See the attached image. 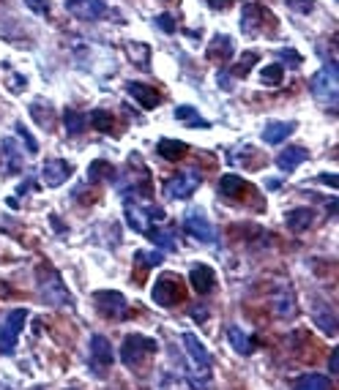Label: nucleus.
<instances>
[{"instance_id":"e433bc0d","label":"nucleus","mask_w":339,"mask_h":390,"mask_svg":"<svg viewBox=\"0 0 339 390\" xmlns=\"http://www.w3.org/2000/svg\"><path fill=\"white\" fill-rule=\"evenodd\" d=\"M285 3H287V8L296 11V14H312V11H315V0H285Z\"/></svg>"},{"instance_id":"37998d69","label":"nucleus","mask_w":339,"mask_h":390,"mask_svg":"<svg viewBox=\"0 0 339 390\" xmlns=\"http://www.w3.org/2000/svg\"><path fill=\"white\" fill-rule=\"evenodd\" d=\"M230 3H233V0H206V6H211V8H216V11L225 8V6H230Z\"/></svg>"},{"instance_id":"9d476101","label":"nucleus","mask_w":339,"mask_h":390,"mask_svg":"<svg viewBox=\"0 0 339 390\" xmlns=\"http://www.w3.org/2000/svg\"><path fill=\"white\" fill-rule=\"evenodd\" d=\"M184 229H186L189 238L200 240V243L219 246V232H216V226H213L206 216H200V213H189V216H184Z\"/></svg>"},{"instance_id":"f704fd0d","label":"nucleus","mask_w":339,"mask_h":390,"mask_svg":"<svg viewBox=\"0 0 339 390\" xmlns=\"http://www.w3.org/2000/svg\"><path fill=\"white\" fill-rule=\"evenodd\" d=\"M148 238L153 240V243H156V246L167 248V251H172V248H175V243H172V235L162 232V229H153V226H150V229H148Z\"/></svg>"},{"instance_id":"5701e85b","label":"nucleus","mask_w":339,"mask_h":390,"mask_svg":"<svg viewBox=\"0 0 339 390\" xmlns=\"http://www.w3.org/2000/svg\"><path fill=\"white\" fill-rule=\"evenodd\" d=\"M124 216H126L129 229H134V232H140V235H148L150 219H148V213H145L143 207H137V205H131V202H126V210H124Z\"/></svg>"},{"instance_id":"f3484780","label":"nucleus","mask_w":339,"mask_h":390,"mask_svg":"<svg viewBox=\"0 0 339 390\" xmlns=\"http://www.w3.org/2000/svg\"><path fill=\"white\" fill-rule=\"evenodd\" d=\"M189 284L194 292L208 295V292H213V287H216V273H213L208 265H194L189 270Z\"/></svg>"},{"instance_id":"4468645a","label":"nucleus","mask_w":339,"mask_h":390,"mask_svg":"<svg viewBox=\"0 0 339 390\" xmlns=\"http://www.w3.org/2000/svg\"><path fill=\"white\" fill-rule=\"evenodd\" d=\"M126 90H129V96L140 104L143 109H156L159 102H162V96H159V90H156V87H150V85H145V83H137V80H134V83H129Z\"/></svg>"},{"instance_id":"cd10ccee","label":"nucleus","mask_w":339,"mask_h":390,"mask_svg":"<svg viewBox=\"0 0 339 390\" xmlns=\"http://www.w3.org/2000/svg\"><path fill=\"white\" fill-rule=\"evenodd\" d=\"M126 55L131 58V63H134V66H140V68H148V63H150V47H148V44L129 42L126 44Z\"/></svg>"},{"instance_id":"473e14b6","label":"nucleus","mask_w":339,"mask_h":390,"mask_svg":"<svg viewBox=\"0 0 339 390\" xmlns=\"http://www.w3.org/2000/svg\"><path fill=\"white\" fill-rule=\"evenodd\" d=\"M162 260H165L162 251H137V254H134V262H137V265H145V267L159 265Z\"/></svg>"},{"instance_id":"b1692460","label":"nucleus","mask_w":339,"mask_h":390,"mask_svg":"<svg viewBox=\"0 0 339 390\" xmlns=\"http://www.w3.org/2000/svg\"><path fill=\"white\" fill-rule=\"evenodd\" d=\"M293 390H334L328 374H304L293 382Z\"/></svg>"},{"instance_id":"7ed1b4c3","label":"nucleus","mask_w":339,"mask_h":390,"mask_svg":"<svg viewBox=\"0 0 339 390\" xmlns=\"http://www.w3.org/2000/svg\"><path fill=\"white\" fill-rule=\"evenodd\" d=\"M156 352V341L148 336H140V333H129L121 344V360L129 369H140L150 355Z\"/></svg>"},{"instance_id":"72a5a7b5","label":"nucleus","mask_w":339,"mask_h":390,"mask_svg":"<svg viewBox=\"0 0 339 390\" xmlns=\"http://www.w3.org/2000/svg\"><path fill=\"white\" fill-rule=\"evenodd\" d=\"M3 150H6L8 166H11L14 172H20V169H22V159H20V150H17V145L11 142V140H3Z\"/></svg>"},{"instance_id":"6ab92c4d","label":"nucleus","mask_w":339,"mask_h":390,"mask_svg":"<svg viewBox=\"0 0 339 390\" xmlns=\"http://www.w3.org/2000/svg\"><path fill=\"white\" fill-rule=\"evenodd\" d=\"M309 159V150L307 147H285L282 153H276V166L282 172H293L296 166H301Z\"/></svg>"},{"instance_id":"0eeeda50","label":"nucleus","mask_w":339,"mask_h":390,"mask_svg":"<svg viewBox=\"0 0 339 390\" xmlns=\"http://www.w3.org/2000/svg\"><path fill=\"white\" fill-rule=\"evenodd\" d=\"M150 298H153V303L162 308H172L181 303V298H184V289H181V279L178 276H172V273H162L159 279H156V284L150 289Z\"/></svg>"},{"instance_id":"412c9836","label":"nucleus","mask_w":339,"mask_h":390,"mask_svg":"<svg viewBox=\"0 0 339 390\" xmlns=\"http://www.w3.org/2000/svg\"><path fill=\"white\" fill-rule=\"evenodd\" d=\"M225 336H227V341H230V349H235L238 355H252L254 352V341L246 336V330L241 328V325H227L225 330Z\"/></svg>"},{"instance_id":"f8f14e48","label":"nucleus","mask_w":339,"mask_h":390,"mask_svg":"<svg viewBox=\"0 0 339 390\" xmlns=\"http://www.w3.org/2000/svg\"><path fill=\"white\" fill-rule=\"evenodd\" d=\"M263 22H271L268 11L260 6V3H246L244 11H241V30L246 36H257L263 30Z\"/></svg>"},{"instance_id":"c03bdc74","label":"nucleus","mask_w":339,"mask_h":390,"mask_svg":"<svg viewBox=\"0 0 339 390\" xmlns=\"http://www.w3.org/2000/svg\"><path fill=\"white\" fill-rule=\"evenodd\" d=\"M320 181H323V183H328L331 185V188H337V178H334V175H331V172H323V175H320Z\"/></svg>"},{"instance_id":"2eb2a0df","label":"nucleus","mask_w":339,"mask_h":390,"mask_svg":"<svg viewBox=\"0 0 339 390\" xmlns=\"http://www.w3.org/2000/svg\"><path fill=\"white\" fill-rule=\"evenodd\" d=\"M312 319H315V325H318L326 336H337V328H339V322H337V317H334V308L328 306L326 300H315V306H312Z\"/></svg>"},{"instance_id":"9b49d317","label":"nucleus","mask_w":339,"mask_h":390,"mask_svg":"<svg viewBox=\"0 0 339 390\" xmlns=\"http://www.w3.org/2000/svg\"><path fill=\"white\" fill-rule=\"evenodd\" d=\"M66 8L71 17L85 22H99L107 14L105 0H66Z\"/></svg>"},{"instance_id":"bb28decb","label":"nucleus","mask_w":339,"mask_h":390,"mask_svg":"<svg viewBox=\"0 0 339 390\" xmlns=\"http://www.w3.org/2000/svg\"><path fill=\"white\" fill-rule=\"evenodd\" d=\"M175 118H178L181 123L191 126V128H211V123H208L206 118H200L194 106H186V104H181V106L175 109Z\"/></svg>"},{"instance_id":"ddd939ff","label":"nucleus","mask_w":339,"mask_h":390,"mask_svg":"<svg viewBox=\"0 0 339 390\" xmlns=\"http://www.w3.org/2000/svg\"><path fill=\"white\" fill-rule=\"evenodd\" d=\"M42 178L49 188H58V185H64L66 181L71 178V166H69V162H64V159H49V162H44V166H42Z\"/></svg>"},{"instance_id":"f03ea898","label":"nucleus","mask_w":339,"mask_h":390,"mask_svg":"<svg viewBox=\"0 0 339 390\" xmlns=\"http://www.w3.org/2000/svg\"><path fill=\"white\" fill-rule=\"evenodd\" d=\"M36 289L42 295V300L47 306H55V308H71L74 306V298L71 292L66 289L64 279L55 267L49 265H42L36 270Z\"/></svg>"},{"instance_id":"20e7f679","label":"nucleus","mask_w":339,"mask_h":390,"mask_svg":"<svg viewBox=\"0 0 339 390\" xmlns=\"http://www.w3.org/2000/svg\"><path fill=\"white\" fill-rule=\"evenodd\" d=\"M309 90L318 102L334 106L339 96V77H337V66H323L318 74L309 80Z\"/></svg>"},{"instance_id":"1a4fd4ad","label":"nucleus","mask_w":339,"mask_h":390,"mask_svg":"<svg viewBox=\"0 0 339 390\" xmlns=\"http://www.w3.org/2000/svg\"><path fill=\"white\" fill-rule=\"evenodd\" d=\"M93 303L109 319H124L129 314L126 298L121 292H115V289H99V292H93Z\"/></svg>"},{"instance_id":"a878e982","label":"nucleus","mask_w":339,"mask_h":390,"mask_svg":"<svg viewBox=\"0 0 339 390\" xmlns=\"http://www.w3.org/2000/svg\"><path fill=\"white\" fill-rule=\"evenodd\" d=\"M249 185L246 181L241 178V175H222V181H219V191H222V197H241L244 191H246Z\"/></svg>"},{"instance_id":"2f4dec72","label":"nucleus","mask_w":339,"mask_h":390,"mask_svg":"<svg viewBox=\"0 0 339 390\" xmlns=\"http://www.w3.org/2000/svg\"><path fill=\"white\" fill-rule=\"evenodd\" d=\"M47 112H55L49 102H44V99L30 102V115H33V121H36L39 126H44V128H49V118H47Z\"/></svg>"},{"instance_id":"7c9ffc66","label":"nucleus","mask_w":339,"mask_h":390,"mask_svg":"<svg viewBox=\"0 0 339 390\" xmlns=\"http://www.w3.org/2000/svg\"><path fill=\"white\" fill-rule=\"evenodd\" d=\"M282 80H285V66L282 63H271V66L260 68V83L263 85H282Z\"/></svg>"},{"instance_id":"a211bd4d","label":"nucleus","mask_w":339,"mask_h":390,"mask_svg":"<svg viewBox=\"0 0 339 390\" xmlns=\"http://www.w3.org/2000/svg\"><path fill=\"white\" fill-rule=\"evenodd\" d=\"M206 55L211 61H230L235 55V42L227 33H216L211 39V44H208V49H206Z\"/></svg>"},{"instance_id":"58836bf2","label":"nucleus","mask_w":339,"mask_h":390,"mask_svg":"<svg viewBox=\"0 0 339 390\" xmlns=\"http://www.w3.org/2000/svg\"><path fill=\"white\" fill-rule=\"evenodd\" d=\"M156 28L165 30V33H175V20H172V14H159V17H156Z\"/></svg>"},{"instance_id":"a18cd8bd","label":"nucleus","mask_w":339,"mask_h":390,"mask_svg":"<svg viewBox=\"0 0 339 390\" xmlns=\"http://www.w3.org/2000/svg\"><path fill=\"white\" fill-rule=\"evenodd\" d=\"M328 371H331V374H337V349H334V352H331V358H328Z\"/></svg>"},{"instance_id":"6e6552de","label":"nucleus","mask_w":339,"mask_h":390,"mask_svg":"<svg viewBox=\"0 0 339 390\" xmlns=\"http://www.w3.org/2000/svg\"><path fill=\"white\" fill-rule=\"evenodd\" d=\"M268 308L276 319H293L298 311V300L296 292L287 281H276L274 289H271V300H268Z\"/></svg>"},{"instance_id":"4be33fe9","label":"nucleus","mask_w":339,"mask_h":390,"mask_svg":"<svg viewBox=\"0 0 339 390\" xmlns=\"http://www.w3.org/2000/svg\"><path fill=\"white\" fill-rule=\"evenodd\" d=\"M315 219H318V213L312 210V207H296V210H290L287 213V229L290 232H307L309 226L315 224Z\"/></svg>"},{"instance_id":"f257e3e1","label":"nucleus","mask_w":339,"mask_h":390,"mask_svg":"<svg viewBox=\"0 0 339 390\" xmlns=\"http://www.w3.org/2000/svg\"><path fill=\"white\" fill-rule=\"evenodd\" d=\"M181 344L186 349L189 366L184 371L191 390H208L211 388V352L194 333H181Z\"/></svg>"},{"instance_id":"79ce46f5","label":"nucleus","mask_w":339,"mask_h":390,"mask_svg":"<svg viewBox=\"0 0 339 390\" xmlns=\"http://www.w3.org/2000/svg\"><path fill=\"white\" fill-rule=\"evenodd\" d=\"M219 85H222V90H233V85H235V80H233V74H227V71H219Z\"/></svg>"},{"instance_id":"c85d7f7f","label":"nucleus","mask_w":339,"mask_h":390,"mask_svg":"<svg viewBox=\"0 0 339 390\" xmlns=\"http://www.w3.org/2000/svg\"><path fill=\"white\" fill-rule=\"evenodd\" d=\"M85 123H88V118H85L80 109H66V112H64V126H66V131H69L71 137L83 134Z\"/></svg>"},{"instance_id":"393cba45","label":"nucleus","mask_w":339,"mask_h":390,"mask_svg":"<svg viewBox=\"0 0 339 390\" xmlns=\"http://www.w3.org/2000/svg\"><path fill=\"white\" fill-rule=\"evenodd\" d=\"M156 150H159V156H162L165 162H181V159L189 153V147L181 142V140H159Z\"/></svg>"},{"instance_id":"ea45409f","label":"nucleus","mask_w":339,"mask_h":390,"mask_svg":"<svg viewBox=\"0 0 339 390\" xmlns=\"http://www.w3.org/2000/svg\"><path fill=\"white\" fill-rule=\"evenodd\" d=\"M25 6L33 11V14H49V0H25Z\"/></svg>"},{"instance_id":"39448f33","label":"nucleus","mask_w":339,"mask_h":390,"mask_svg":"<svg viewBox=\"0 0 339 390\" xmlns=\"http://www.w3.org/2000/svg\"><path fill=\"white\" fill-rule=\"evenodd\" d=\"M200 183H203V172L200 169H184V172L172 175L170 181H165L162 191H165L167 200H186L200 188Z\"/></svg>"},{"instance_id":"aec40b11","label":"nucleus","mask_w":339,"mask_h":390,"mask_svg":"<svg viewBox=\"0 0 339 390\" xmlns=\"http://www.w3.org/2000/svg\"><path fill=\"white\" fill-rule=\"evenodd\" d=\"M293 131H296V123H290V121H271V123H266V128H263V142L279 145L285 142Z\"/></svg>"},{"instance_id":"c756f323","label":"nucleus","mask_w":339,"mask_h":390,"mask_svg":"<svg viewBox=\"0 0 339 390\" xmlns=\"http://www.w3.org/2000/svg\"><path fill=\"white\" fill-rule=\"evenodd\" d=\"M90 123H93L96 131H102V134H112V128H115V118H112L109 109H93V112H90Z\"/></svg>"},{"instance_id":"423d86ee","label":"nucleus","mask_w":339,"mask_h":390,"mask_svg":"<svg viewBox=\"0 0 339 390\" xmlns=\"http://www.w3.org/2000/svg\"><path fill=\"white\" fill-rule=\"evenodd\" d=\"M25 322H28V311H25V308H14V311H8V314L3 317V322H0V352H3V355L14 352Z\"/></svg>"},{"instance_id":"dca6fc26","label":"nucleus","mask_w":339,"mask_h":390,"mask_svg":"<svg viewBox=\"0 0 339 390\" xmlns=\"http://www.w3.org/2000/svg\"><path fill=\"white\" fill-rule=\"evenodd\" d=\"M90 360L99 366V369H109L112 360H115V352H112V344L107 341L105 336L93 333L90 336Z\"/></svg>"},{"instance_id":"a19ab883","label":"nucleus","mask_w":339,"mask_h":390,"mask_svg":"<svg viewBox=\"0 0 339 390\" xmlns=\"http://www.w3.org/2000/svg\"><path fill=\"white\" fill-rule=\"evenodd\" d=\"M252 63H257V52H244V58L238 63V74H246L252 68Z\"/></svg>"},{"instance_id":"4c0bfd02","label":"nucleus","mask_w":339,"mask_h":390,"mask_svg":"<svg viewBox=\"0 0 339 390\" xmlns=\"http://www.w3.org/2000/svg\"><path fill=\"white\" fill-rule=\"evenodd\" d=\"M276 63H290V66H298L301 63V55L296 49H276Z\"/></svg>"},{"instance_id":"49530a36","label":"nucleus","mask_w":339,"mask_h":390,"mask_svg":"<svg viewBox=\"0 0 339 390\" xmlns=\"http://www.w3.org/2000/svg\"><path fill=\"white\" fill-rule=\"evenodd\" d=\"M33 390H42V388H33Z\"/></svg>"},{"instance_id":"c9c22d12","label":"nucleus","mask_w":339,"mask_h":390,"mask_svg":"<svg viewBox=\"0 0 339 390\" xmlns=\"http://www.w3.org/2000/svg\"><path fill=\"white\" fill-rule=\"evenodd\" d=\"M14 128H17V137H20L22 142H25V147H28L30 153H36V150H39V142H36V137L28 131V126H25V123H14Z\"/></svg>"}]
</instances>
